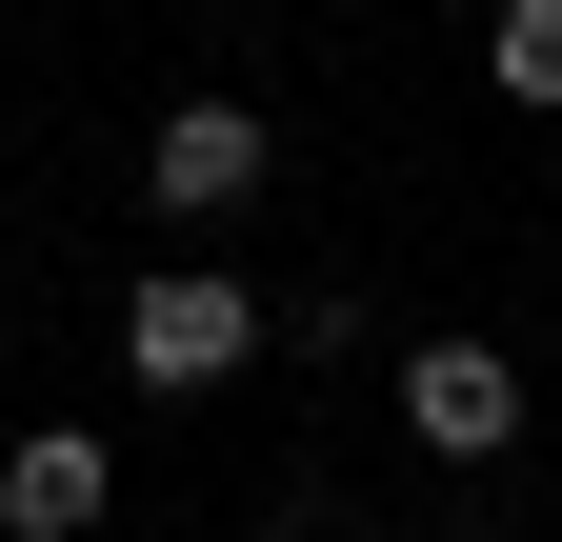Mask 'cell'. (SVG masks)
Here are the masks:
<instances>
[{
	"label": "cell",
	"mask_w": 562,
	"mask_h": 542,
	"mask_svg": "<svg viewBox=\"0 0 562 542\" xmlns=\"http://www.w3.org/2000/svg\"><path fill=\"white\" fill-rule=\"evenodd\" d=\"M121 362L201 402V382H241V362H261V302L222 282V261H161V282H140V302H121Z\"/></svg>",
	"instance_id": "6da1fadb"
},
{
	"label": "cell",
	"mask_w": 562,
	"mask_h": 542,
	"mask_svg": "<svg viewBox=\"0 0 562 542\" xmlns=\"http://www.w3.org/2000/svg\"><path fill=\"white\" fill-rule=\"evenodd\" d=\"M402 422L442 442V462L522 442V362H503V342H402Z\"/></svg>",
	"instance_id": "7a4b0ae2"
},
{
	"label": "cell",
	"mask_w": 562,
	"mask_h": 542,
	"mask_svg": "<svg viewBox=\"0 0 562 542\" xmlns=\"http://www.w3.org/2000/svg\"><path fill=\"white\" fill-rule=\"evenodd\" d=\"M261 161H281V142H261L241 101H181V121H161V161H140V181H161L181 222H241V201H261Z\"/></svg>",
	"instance_id": "3957f363"
},
{
	"label": "cell",
	"mask_w": 562,
	"mask_h": 542,
	"mask_svg": "<svg viewBox=\"0 0 562 542\" xmlns=\"http://www.w3.org/2000/svg\"><path fill=\"white\" fill-rule=\"evenodd\" d=\"M101 503H121V462H101V442H81V422H41V442H21V462H0V522H21V542H81V522H101Z\"/></svg>",
	"instance_id": "277c9868"
},
{
	"label": "cell",
	"mask_w": 562,
	"mask_h": 542,
	"mask_svg": "<svg viewBox=\"0 0 562 542\" xmlns=\"http://www.w3.org/2000/svg\"><path fill=\"white\" fill-rule=\"evenodd\" d=\"M482 60H503V101H562V0H503V21H482Z\"/></svg>",
	"instance_id": "5b68a950"
}]
</instances>
